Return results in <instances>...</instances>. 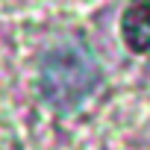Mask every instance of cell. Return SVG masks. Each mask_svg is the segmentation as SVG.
I'll list each match as a JSON object with an SVG mask.
<instances>
[{
    "mask_svg": "<svg viewBox=\"0 0 150 150\" xmlns=\"http://www.w3.org/2000/svg\"><path fill=\"white\" fill-rule=\"evenodd\" d=\"M97 86V62L80 41H62L41 62V91L53 106H77Z\"/></svg>",
    "mask_w": 150,
    "mask_h": 150,
    "instance_id": "6da1fadb",
    "label": "cell"
},
{
    "mask_svg": "<svg viewBox=\"0 0 150 150\" xmlns=\"http://www.w3.org/2000/svg\"><path fill=\"white\" fill-rule=\"evenodd\" d=\"M121 30L129 50L150 53V0H129V6L121 18Z\"/></svg>",
    "mask_w": 150,
    "mask_h": 150,
    "instance_id": "7a4b0ae2",
    "label": "cell"
}]
</instances>
